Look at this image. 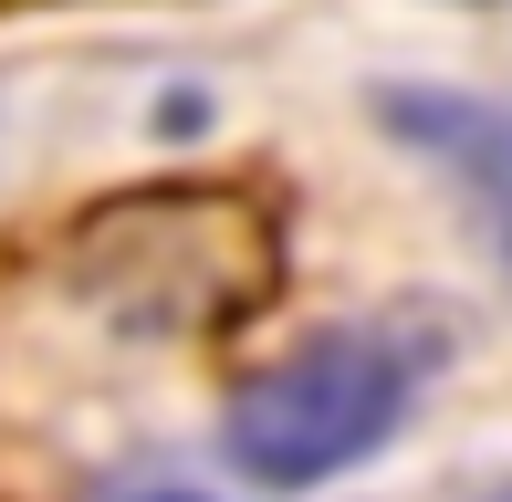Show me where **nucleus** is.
<instances>
[{
    "label": "nucleus",
    "mask_w": 512,
    "mask_h": 502,
    "mask_svg": "<svg viewBox=\"0 0 512 502\" xmlns=\"http://www.w3.org/2000/svg\"><path fill=\"white\" fill-rule=\"evenodd\" d=\"M272 272H283V251H272L262 199L199 189V178L126 189L105 210H84L63 241V283L115 335H220L241 314H262Z\"/></svg>",
    "instance_id": "obj_1"
},
{
    "label": "nucleus",
    "mask_w": 512,
    "mask_h": 502,
    "mask_svg": "<svg viewBox=\"0 0 512 502\" xmlns=\"http://www.w3.org/2000/svg\"><path fill=\"white\" fill-rule=\"evenodd\" d=\"M408 398H418L408 356L387 346V335H366V325H335V335H304V346H283L272 367H251L230 387L220 440H230V461H241L251 482L304 492V482L356 471L366 450H387L398 419H408Z\"/></svg>",
    "instance_id": "obj_2"
},
{
    "label": "nucleus",
    "mask_w": 512,
    "mask_h": 502,
    "mask_svg": "<svg viewBox=\"0 0 512 502\" xmlns=\"http://www.w3.org/2000/svg\"><path fill=\"white\" fill-rule=\"evenodd\" d=\"M377 116L398 147H418L439 178H450V199L471 210V231L492 241V262L512 272V105H481V95H450V84H387Z\"/></svg>",
    "instance_id": "obj_3"
},
{
    "label": "nucleus",
    "mask_w": 512,
    "mask_h": 502,
    "mask_svg": "<svg viewBox=\"0 0 512 502\" xmlns=\"http://www.w3.org/2000/svg\"><path fill=\"white\" fill-rule=\"evenodd\" d=\"M105 502H209V492H189V482H126V492H105Z\"/></svg>",
    "instance_id": "obj_4"
},
{
    "label": "nucleus",
    "mask_w": 512,
    "mask_h": 502,
    "mask_svg": "<svg viewBox=\"0 0 512 502\" xmlns=\"http://www.w3.org/2000/svg\"><path fill=\"white\" fill-rule=\"evenodd\" d=\"M492 502H512V482H502V492H492Z\"/></svg>",
    "instance_id": "obj_5"
}]
</instances>
